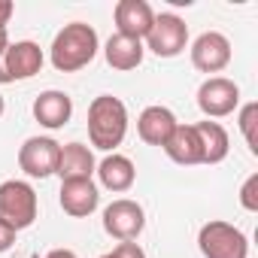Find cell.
Here are the masks:
<instances>
[{
	"label": "cell",
	"mask_w": 258,
	"mask_h": 258,
	"mask_svg": "<svg viewBox=\"0 0 258 258\" xmlns=\"http://www.w3.org/2000/svg\"><path fill=\"white\" fill-rule=\"evenodd\" d=\"M112 19H115V34L131 37V40H146L155 22V10L146 0H118L112 10Z\"/></svg>",
	"instance_id": "10"
},
{
	"label": "cell",
	"mask_w": 258,
	"mask_h": 258,
	"mask_svg": "<svg viewBox=\"0 0 258 258\" xmlns=\"http://www.w3.org/2000/svg\"><path fill=\"white\" fill-rule=\"evenodd\" d=\"M43 49L34 43V40H19V43H10V49L4 52V67L10 73L13 82H22V79H31L43 70Z\"/></svg>",
	"instance_id": "12"
},
{
	"label": "cell",
	"mask_w": 258,
	"mask_h": 258,
	"mask_svg": "<svg viewBox=\"0 0 258 258\" xmlns=\"http://www.w3.org/2000/svg\"><path fill=\"white\" fill-rule=\"evenodd\" d=\"M146 228V213L137 201L118 198L103 210V231L118 243H134Z\"/></svg>",
	"instance_id": "6"
},
{
	"label": "cell",
	"mask_w": 258,
	"mask_h": 258,
	"mask_svg": "<svg viewBox=\"0 0 258 258\" xmlns=\"http://www.w3.org/2000/svg\"><path fill=\"white\" fill-rule=\"evenodd\" d=\"M13 79H10V73H7V67H4V58H0V85H10Z\"/></svg>",
	"instance_id": "27"
},
{
	"label": "cell",
	"mask_w": 258,
	"mask_h": 258,
	"mask_svg": "<svg viewBox=\"0 0 258 258\" xmlns=\"http://www.w3.org/2000/svg\"><path fill=\"white\" fill-rule=\"evenodd\" d=\"M46 258H79L73 249H52V252H46Z\"/></svg>",
	"instance_id": "25"
},
{
	"label": "cell",
	"mask_w": 258,
	"mask_h": 258,
	"mask_svg": "<svg viewBox=\"0 0 258 258\" xmlns=\"http://www.w3.org/2000/svg\"><path fill=\"white\" fill-rule=\"evenodd\" d=\"M188 55H191V64H195V70H201V73H222L228 64H231V40L225 37V34H219V31H204L195 43H191V49H188Z\"/></svg>",
	"instance_id": "9"
},
{
	"label": "cell",
	"mask_w": 258,
	"mask_h": 258,
	"mask_svg": "<svg viewBox=\"0 0 258 258\" xmlns=\"http://www.w3.org/2000/svg\"><path fill=\"white\" fill-rule=\"evenodd\" d=\"M198 249L204 258H249L246 234L222 219H213L198 231Z\"/></svg>",
	"instance_id": "3"
},
{
	"label": "cell",
	"mask_w": 258,
	"mask_h": 258,
	"mask_svg": "<svg viewBox=\"0 0 258 258\" xmlns=\"http://www.w3.org/2000/svg\"><path fill=\"white\" fill-rule=\"evenodd\" d=\"M16 228L13 225H7L4 219H0V252H10L13 249V243H16Z\"/></svg>",
	"instance_id": "23"
},
{
	"label": "cell",
	"mask_w": 258,
	"mask_h": 258,
	"mask_svg": "<svg viewBox=\"0 0 258 258\" xmlns=\"http://www.w3.org/2000/svg\"><path fill=\"white\" fill-rule=\"evenodd\" d=\"M100 258H146V252H143L140 243H118L115 249L103 252Z\"/></svg>",
	"instance_id": "22"
},
{
	"label": "cell",
	"mask_w": 258,
	"mask_h": 258,
	"mask_svg": "<svg viewBox=\"0 0 258 258\" xmlns=\"http://www.w3.org/2000/svg\"><path fill=\"white\" fill-rule=\"evenodd\" d=\"M185 46H188V25L173 13H158L146 34L143 49H149L158 58H176L185 52Z\"/></svg>",
	"instance_id": "5"
},
{
	"label": "cell",
	"mask_w": 258,
	"mask_h": 258,
	"mask_svg": "<svg viewBox=\"0 0 258 258\" xmlns=\"http://www.w3.org/2000/svg\"><path fill=\"white\" fill-rule=\"evenodd\" d=\"M94 173H97L100 185H103L106 191H112V195H124L127 188L137 182V167H134V161L127 158V155H118V152H109V155L94 167Z\"/></svg>",
	"instance_id": "14"
},
{
	"label": "cell",
	"mask_w": 258,
	"mask_h": 258,
	"mask_svg": "<svg viewBox=\"0 0 258 258\" xmlns=\"http://www.w3.org/2000/svg\"><path fill=\"white\" fill-rule=\"evenodd\" d=\"M4 109H7V100H4V94H0V115H4Z\"/></svg>",
	"instance_id": "28"
},
{
	"label": "cell",
	"mask_w": 258,
	"mask_h": 258,
	"mask_svg": "<svg viewBox=\"0 0 258 258\" xmlns=\"http://www.w3.org/2000/svg\"><path fill=\"white\" fill-rule=\"evenodd\" d=\"M0 219L16 231H25L37 222V191L31 182L25 179L0 182Z\"/></svg>",
	"instance_id": "4"
},
{
	"label": "cell",
	"mask_w": 258,
	"mask_h": 258,
	"mask_svg": "<svg viewBox=\"0 0 258 258\" xmlns=\"http://www.w3.org/2000/svg\"><path fill=\"white\" fill-rule=\"evenodd\" d=\"M13 13H16V7H13V0H0V28H7V25H10Z\"/></svg>",
	"instance_id": "24"
},
{
	"label": "cell",
	"mask_w": 258,
	"mask_h": 258,
	"mask_svg": "<svg viewBox=\"0 0 258 258\" xmlns=\"http://www.w3.org/2000/svg\"><path fill=\"white\" fill-rule=\"evenodd\" d=\"M94 167H97L94 152L85 143H67V146H61L55 173L61 176V182H67V179H91Z\"/></svg>",
	"instance_id": "17"
},
{
	"label": "cell",
	"mask_w": 258,
	"mask_h": 258,
	"mask_svg": "<svg viewBox=\"0 0 258 258\" xmlns=\"http://www.w3.org/2000/svg\"><path fill=\"white\" fill-rule=\"evenodd\" d=\"M58 204L67 216L88 219L100 207V188L94 185V179H67V182H61Z\"/></svg>",
	"instance_id": "11"
},
{
	"label": "cell",
	"mask_w": 258,
	"mask_h": 258,
	"mask_svg": "<svg viewBox=\"0 0 258 258\" xmlns=\"http://www.w3.org/2000/svg\"><path fill=\"white\" fill-rule=\"evenodd\" d=\"M143 55H146L143 40H131V37H121V34H112V37L106 40V46H103L106 64H109L112 70H121V73L137 70V67L143 64Z\"/></svg>",
	"instance_id": "18"
},
{
	"label": "cell",
	"mask_w": 258,
	"mask_h": 258,
	"mask_svg": "<svg viewBox=\"0 0 258 258\" xmlns=\"http://www.w3.org/2000/svg\"><path fill=\"white\" fill-rule=\"evenodd\" d=\"M161 149L173 164H182V167L204 164V149H201V137L195 131V124H176V131Z\"/></svg>",
	"instance_id": "16"
},
{
	"label": "cell",
	"mask_w": 258,
	"mask_h": 258,
	"mask_svg": "<svg viewBox=\"0 0 258 258\" xmlns=\"http://www.w3.org/2000/svg\"><path fill=\"white\" fill-rule=\"evenodd\" d=\"M73 115V100L67 91H58V88H49L43 91L37 100H34V118L49 127V131H58V127H64Z\"/></svg>",
	"instance_id": "15"
},
{
	"label": "cell",
	"mask_w": 258,
	"mask_h": 258,
	"mask_svg": "<svg viewBox=\"0 0 258 258\" xmlns=\"http://www.w3.org/2000/svg\"><path fill=\"white\" fill-rule=\"evenodd\" d=\"M195 131L201 137V149H204V164H222L231 152V137L219 121H195Z\"/></svg>",
	"instance_id": "19"
},
{
	"label": "cell",
	"mask_w": 258,
	"mask_h": 258,
	"mask_svg": "<svg viewBox=\"0 0 258 258\" xmlns=\"http://www.w3.org/2000/svg\"><path fill=\"white\" fill-rule=\"evenodd\" d=\"M127 134V106L112 94H97L88 103V140L100 152H115Z\"/></svg>",
	"instance_id": "2"
},
{
	"label": "cell",
	"mask_w": 258,
	"mask_h": 258,
	"mask_svg": "<svg viewBox=\"0 0 258 258\" xmlns=\"http://www.w3.org/2000/svg\"><path fill=\"white\" fill-rule=\"evenodd\" d=\"M240 207L246 213H258V173L246 176V182L240 185Z\"/></svg>",
	"instance_id": "21"
},
{
	"label": "cell",
	"mask_w": 258,
	"mask_h": 258,
	"mask_svg": "<svg viewBox=\"0 0 258 258\" xmlns=\"http://www.w3.org/2000/svg\"><path fill=\"white\" fill-rule=\"evenodd\" d=\"M237 124H240V134H243L249 152L258 155V134H255V131H258V103H255V100L246 103V106H240V112H237Z\"/></svg>",
	"instance_id": "20"
},
{
	"label": "cell",
	"mask_w": 258,
	"mask_h": 258,
	"mask_svg": "<svg viewBox=\"0 0 258 258\" xmlns=\"http://www.w3.org/2000/svg\"><path fill=\"white\" fill-rule=\"evenodd\" d=\"M97 49H100L97 31L85 22H70L55 34V40L49 46V58L58 73H76L94 61Z\"/></svg>",
	"instance_id": "1"
},
{
	"label": "cell",
	"mask_w": 258,
	"mask_h": 258,
	"mask_svg": "<svg viewBox=\"0 0 258 258\" xmlns=\"http://www.w3.org/2000/svg\"><path fill=\"white\" fill-rule=\"evenodd\" d=\"M198 106L207 118H225L240 106V85L228 76H207L198 88Z\"/></svg>",
	"instance_id": "7"
},
{
	"label": "cell",
	"mask_w": 258,
	"mask_h": 258,
	"mask_svg": "<svg viewBox=\"0 0 258 258\" xmlns=\"http://www.w3.org/2000/svg\"><path fill=\"white\" fill-rule=\"evenodd\" d=\"M176 115L167 109V106H146L143 112H140V118H137V134H140V140L146 143V146H164L167 140H170V134L176 131Z\"/></svg>",
	"instance_id": "13"
},
{
	"label": "cell",
	"mask_w": 258,
	"mask_h": 258,
	"mask_svg": "<svg viewBox=\"0 0 258 258\" xmlns=\"http://www.w3.org/2000/svg\"><path fill=\"white\" fill-rule=\"evenodd\" d=\"M7 49H10V34H7V28H0V58H4Z\"/></svg>",
	"instance_id": "26"
},
{
	"label": "cell",
	"mask_w": 258,
	"mask_h": 258,
	"mask_svg": "<svg viewBox=\"0 0 258 258\" xmlns=\"http://www.w3.org/2000/svg\"><path fill=\"white\" fill-rule=\"evenodd\" d=\"M61 143L52 137H28L19 149V167L31 179H46L58 170Z\"/></svg>",
	"instance_id": "8"
}]
</instances>
